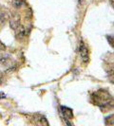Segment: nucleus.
<instances>
[{"label":"nucleus","mask_w":114,"mask_h":126,"mask_svg":"<svg viewBox=\"0 0 114 126\" xmlns=\"http://www.w3.org/2000/svg\"><path fill=\"white\" fill-rule=\"evenodd\" d=\"M95 102L101 108L103 112H108L114 108V99H112L109 95H95Z\"/></svg>","instance_id":"1"},{"label":"nucleus","mask_w":114,"mask_h":126,"mask_svg":"<svg viewBox=\"0 0 114 126\" xmlns=\"http://www.w3.org/2000/svg\"><path fill=\"white\" fill-rule=\"evenodd\" d=\"M79 55L81 57V60H82L84 63H88L89 60V48L86 47V45L84 44L83 42H81L80 47H79Z\"/></svg>","instance_id":"2"},{"label":"nucleus","mask_w":114,"mask_h":126,"mask_svg":"<svg viewBox=\"0 0 114 126\" xmlns=\"http://www.w3.org/2000/svg\"><path fill=\"white\" fill-rule=\"evenodd\" d=\"M60 112L62 114L64 118L66 120H71L73 118V113H72V110L69 107H66V106H61L60 107Z\"/></svg>","instance_id":"3"},{"label":"nucleus","mask_w":114,"mask_h":126,"mask_svg":"<svg viewBox=\"0 0 114 126\" xmlns=\"http://www.w3.org/2000/svg\"><path fill=\"white\" fill-rule=\"evenodd\" d=\"M12 62H13V59H12V57L10 56L9 54L3 53V52L0 53V63H2V64L10 65Z\"/></svg>","instance_id":"4"},{"label":"nucleus","mask_w":114,"mask_h":126,"mask_svg":"<svg viewBox=\"0 0 114 126\" xmlns=\"http://www.w3.org/2000/svg\"><path fill=\"white\" fill-rule=\"evenodd\" d=\"M11 27L13 28V30H14V31H16L20 27V18L17 15L13 16V18L11 19Z\"/></svg>","instance_id":"5"},{"label":"nucleus","mask_w":114,"mask_h":126,"mask_svg":"<svg viewBox=\"0 0 114 126\" xmlns=\"http://www.w3.org/2000/svg\"><path fill=\"white\" fill-rule=\"evenodd\" d=\"M26 3V0H13V5L15 9H19Z\"/></svg>","instance_id":"6"},{"label":"nucleus","mask_w":114,"mask_h":126,"mask_svg":"<svg viewBox=\"0 0 114 126\" xmlns=\"http://www.w3.org/2000/svg\"><path fill=\"white\" fill-rule=\"evenodd\" d=\"M6 23V16L4 14H0V28Z\"/></svg>","instance_id":"7"},{"label":"nucleus","mask_w":114,"mask_h":126,"mask_svg":"<svg viewBox=\"0 0 114 126\" xmlns=\"http://www.w3.org/2000/svg\"><path fill=\"white\" fill-rule=\"evenodd\" d=\"M6 49V47H5V45L3 44L1 41H0V51H4Z\"/></svg>","instance_id":"8"},{"label":"nucleus","mask_w":114,"mask_h":126,"mask_svg":"<svg viewBox=\"0 0 114 126\" xmlns=\"http://www.w3.org/2000/svg\"><path fill=\"white\" fill-rule=\"evenodd\" d=\"M109 80H110V82L114 83V73L113 74H110V76H109Z\"/></svg>","instance_id":"9"},{"label":"nucleus","mask_w":114,"mask_h":126,"mask_svg":"<svg viewBox=\"0 0 114 126\" xmlns=\"http://www.w3.org/2000/svg\"><path fill=\"white\" fill-rule=\"evenodd\" d=\"M3 82V72L0 71V84Z\"/></svg>","instance_id":"10"},{"label":"nucleus","mask_w":114,"mask_h":126,"mask_svg":"<svg viewBox=\"0 0 114 126\" xmlns=\"http://www.w3.org/2000/svg\"><path fill=\"white\" fill-rule=\"evenodd\" d=\"M110 4H111V6H112V8L114 9V1H113V0H111V1H110Z\"/></svg>","instance_id":"11"}]
</instances>
